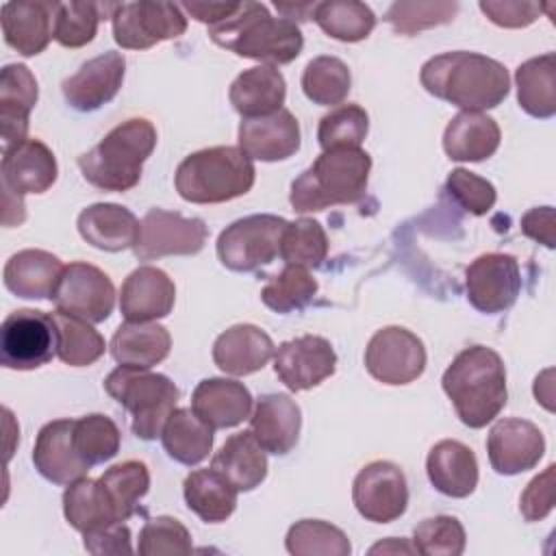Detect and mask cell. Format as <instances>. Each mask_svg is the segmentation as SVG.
I'll list each match as a JSON object with an SVG mask.
<instances>
[{"mask_svg":"<svg viewBox=\"0 0 556 556\" xmlns=\"http://www.w3.org/2000/svg\"><path fill=\"white\" fill-rule=\"evenodd\" d=\"M419 80L434 98L478 113L495 109L510 91V76L500 61L465 50L428 59Z\"/></svg>","mask_w":556,"mask_h":556,"instance_id":"1","label":"cell"},{"mask_svg":"<svg viewBox=\"0 0 556 556\" xmlns=\"http://www.w3.org/2000/svg\"><path fill=\"white\" fill-rule=\"evenodd\" d=\"M441 384L467 428H484L506 406V367L502 356L486 345L458 352Z\"/></svg>","mask_w":556,"mask_h":556,"instance_id":"2","label":"cell"},{"mask_svg":"<svg viewBox=\"0 0 556 556\" xmlns=\"http://www.w3.org/2000/svg\"><path fill=\"white\" fill-rule=\"evenodd\" d=\"M208 37L243 59L285 65L300 56L304 37L300 26L287 17H274L261 2H239L219 24L208 26Z\"/></svg>","mask_w":556,"mask_h":556,"instance_id":"3","label":"cell"},{"mask_svg":"<svg viewBox=\"0 0 556 556\" xmlns=\"http://www.w3.org/2000/svg\"><path fill=\"white\" fill-rule=\"evenodd\" d=\"M371 156L363 148L324 150L293 182L289 202L298 213L358 202L369 182Z\"/></svg>","mask_w":556,"mask_h":556,"instance_id":"4","label":"cell"},{"mask_svg":"<svg viewBox=\"0 0 556 556\" xmlns=\"http://www.w3.org/2000/svg\"><path fill=\"white\" fill-rule=\"evenodd\" d=\"M156 146V128L146 117H130L78 156L83 178L102 191H128Z\"/></svg>","mask_w":556,"mask_h":556,"instance_id":"5","label":"cell"},{"mask_svg":"<svg viewBox=\"0 0 556 556\" xmlns=\"http://www.w3.org/2000/svg\"><path fill=\"white\" fill-rule=\"evenodd\" d=\"M256 178L250 156L235 146L198 150L180 161L174 185L191 204H219L245 195Z\"/></svg>","mask_w":556,"mask_h":556,"instance_id":"6","label":"cell"},{"mask_svg":"<svg viewBox=\"0 0 556 556\" xmlns=\"http://www.w3.org/2000/svg\"><path fill=\"white\" fill-rule=\"evenodd\" d=\"M104 391L130 413V430L141 441L161 437L180 395L167 376L128 365H119L106 376Z\"/></svg>","mask_w":556,"mask_h":556,"instance_id":"7","label":"cell"},{"mask_svg":"<svg viewBox=\"0 0 556 556\" xmlns=\"http://www.w3.org/2000/svg\"><path fill=\"white\" fill-rule=\"evenodd\" d=\"M2 224L20 226L26 219L24 195L48 191L59 174L52 150L39 139H26L2 150Z\"/></svg>","mask_w":556,"mask_h":556,"instance_id":"8","label":"cell"},{"mask_svg":"<svg viewBox=\"0 0 556 556\" xmlns=\"http://www.w3.org/2000/svg\"><path fill=\"white\" fill-rule=\"evenodd\" d=\"M287 219L269 213L248 215L226 226L217 237V256L230 271H254L280 256Z\"/></svg>","mask_w":556,"mask_h":556,"instance_id":"9","label":"cell"},{"mask_svg":"<svg viewBox=\"0 0 556 556\" xmlns=\"http://www.w3.org/2000/svg\"><path fill=\"white\" fill-rule=\"evenodd\" d=\"M56 354V326L52 313L17 308L0 326V361L7 369L28 371Z\"/></svg>","mask_w":556,"mask_h":556,"instance_id":"10","label":"cell"},{"mask_svg":"<svg viewBox=\"0 0 556 556\" xmlns=\"http://www.w3.org/2000/svg\"><path fill=\"white\" fill-rule=\"evenodd\" d=\"M113 39L124 50H148L187 30V15L174 2H122L111 13Z\"/></svg>","mask_w":556,"mask_h":556,"instance_id":"11","label":"cell"},{"mask_svg":"<svg viewBox=\"0 0 556 556\" xmlns=\"http://www.w3.org/2000/svg\"><path fill=\"white\" fill-rule=\"evenodd\" d=\"M52 302L65 315L100 324L113 313L115 287L100 267L76 261L63 267Z\"/></svg>","mask_w":556,"mask_h":556,"instance_id":"12","label":"cell"},{"mask_svg":"<svg viewBox=\"0 0 556 556\" xmlns=\"http://www.w3.org/2000/svg\"><path fill=\"white\" fill-rule=\"evenodd\" d=\"M365 367L382 384H408L426 369V348L417 334L402 326L378 330L365 348Z\"/></svg>","mask_w":556,"mask_h":556,"instance_id":"13","label":"cell"},{"mask_svg":"<svg viewBox=\"0 0 556 556\" xmlns=\"http://www.w3.org/2000/svg\"><path fill=\"white\" fill-rule=\"evenodd\" d=\"M206 235V224L200 217H185L180 213L150 208L141 219L139 239L132 250L139 261L189 256L204 248Z\"/></svg>","mask_w":556,"mask_h":556,"instance_id":"14","label":"cell"},{"mask_svg":"<svg viewBox=\"0 0 556 556\" xmlns=\"http://www.w3.org/2000/svg\"><path fill=\"white\" fill-rule=\"evenodd\" d=\"M352 502L361 517L374 523L400 519L408 506V484L404 471L389 460L365 465L352 484Z\"/></svg>","mask_w":556,"mask_h":556,"instance_id":"15","label":"cell"},{"mask_svg":"<svg viewBox=\"0 0 556 556\" xmlns=\"http://www.w3.org/2000/svg\"><path fill=\"white\" fill-rule=\"evenodd\" d=\"M469 304L486 315L508 311L521 291L519 263L510 254L489 252L471 261L465 269Z\"/></svg>","mask_w":556,"mask_h":556,"instance_id":"16","label":"cell"},{"mask_svg":"<svg viewBox=\"0 0 556 556\" xmlns=\"http://www.w3.org/2000/svg\"><path fill=\"white\" fill-rule=\"evenodd\" d=\"M337 369V354L328 339L304 334L278 345L274 371L291 391H306L330 378Z\"/></svg>","mask_w":556,"mask_h":556,"instance_id":"17","label":"cell"},{"mask_svg":"<svg viewBox=\"0 0 556 556\" xmlns=\"http://www.w3.org/2000/svg\"><path fill=\"white\" fill-rule=\"evenodd\" d=\"M486 454L497 473L517 476L539 465L545 454V437L528 419L504 417L489 430Z\"/></svg>","mask_w":556,"mask_h":556,"instance_id":"18","label":"cell"},{"mask_svg":"<svg viewBox=\"0 0 556 556\" xmlns=\"http://www.w3.org/2000/svg\"><path fill=\"white\" fill-rule=\"evenodd\" d=\"M124 54L113 50L85 61L78 72L65 78L61 85L65 102L80 113L100 109L117 96L124 83Z\"/></svg>","mask_w":556,"mask_h":556,"instance_id":"19","label":"cell"},{"mask_svg":"<svg viewBox=\"0 0 556 556\" xmlns=\"http://www.w3.org/2000/svg\"><path fill=\"white\" fill-rule=\"evenodd\" d=\"M35 469L52 484H72L87 476V465L74 445V419L48 421L35 439L33 447Z\"/></svg>","mask_w":556,"mask_h":556,"instance_id":"20","label":"cell"},{"mask_svg":"<svg viewBox=\"0 0 556 556\" xmlns=\"http://www.w3.org/2000/svg\"><path fill=\"white\" fill-rule=\"evenodd\" d=\"M237 137L245 156L265 163L285 161L300 150V124L287 109L243 119Z\"/></svg>","mask_w":556,"mask_h":556,"instance_id":"21","label":"cell"},{"mask_svg":"<svg viewBox=\"0 0 556 556\" xmlns=\"http://www.w3.org/2000/svg\"><path fill=\"white\" fill-rule=\"evenodd\" d=\"M176 302L172 278L152 265H141L128 274L119 291V311L126 321H156L167 317Z\"/></svg>","mask_w":556,"mask_h":556,"instance_id":"22","label":"cell"},{"mask_svg":"<svg viewBox=\"0 0 556 556\" xmlns=\"http://www.w3.org/2000/svg\"><path fill=\"white\" fill-rule=\"evenodd\" d=\"M302 413L287 393H265L250 415V430L258 445L276 456L289 454L300 437Z\"/></svg>","mask_w":556,"mask_h":556,"instance_id":"23","label":"cell"},{"mask_svg":"<svg viewBox=\"0 0 556 556\" xmlns=\"http://www.w3.org/2000/svg\"><path fill=\"white\" fill-rule=\"evenodd\" d=\"M39 89L33 72L22 63H9L0 74V135L2 150L26 141L28 115L37 104Z\"/></svg>","mask_w":556,"mask_h":556,"instance_id":"24","label":"cell"},{"mask_svg":"<svg viewBox=\"0 0 556 556\" xmlns=\"http://www.w3.org/2000/svg\"><path fill=\"white\" fill-rule=\"evenodd\" d=\"M276 348L271 337L252 324H237L224 330L213 343V363L230 376H250L263 369Z\"/></svg>","mask_w":556,"mask_h":556,"instance_id":"25","label":"cell"},{"mask_svg":"<svg viewBox=\"0 0 556 556\" xmlns=\"http://www.w3.org/2000/svg\"><path fill=\"white\" fill-rule=\"evenodd\" d=\"M191 410L213 430L235 428L252 415V395L243 382L206 378L191 393Z\"/></svg>","mask_w":556,"mask_h":556,"instance_id":"26","label":"cell"},{"mask_svg":"<svg viewBox=\"0 0 556 556\" xmlns=\"http://www.w3.org/2000/svg\"><path fill=\"white\" fill-rule=\"evenodd\" d=\"M76 226L89 245L104 252H122L135 248L141 222L122 204L98 202L80 211Z\"/></svg>","mask_w":556,"mask_h":556,"instance_id":"27","label":"cell"},{"mask_svg":"<svg viewBox=\"0 0 556 556\" xmlns=\"http://www.w3.org/2000/svg\"><path fill=\"white\" fill-rule=\"evenodd\" d=\"M430 484L447 497H467L478 486V460L471 447L443 439L432 445L426 458Z\"/></svg>","mask_w":556,"mask_h":556,"instance_id":"28","label":"cell"},{"mask_svg":"<svg viewBox=\"0 0 556 556\" xmlns=\"http://www.w3.org/2000/svg\"><path fill=\"white\" fill-rule=\"evenodd\" d=\"M56 2H4L2 35L7 46L24 56L43 52L52 39Z\"/></svg>","mask_w":556,"mask_h":556,"instance_id":"29","label":"cell"},{"mask_svg":"<svg viewBox=\"0 0 556 556\" xmlns=\"http://www.w3.org/2000/svg\"><path fill=\"white\" fill-rule=\"evenodd\" d=\"M285 96V76L274 65H256L241 72L228 89L230 104L243 119L280 111Z\"/></svg>","mask_w":556,"mask_h":556,"instance_id":"30","label":"cell"},{"mask_svg":"<svg viewBox=\"0 0 556 556\" xmlns=\"http://www.w3.org/2000/svg\"><path fill=\"white\" fill-rule=\"evenodd\" d=\"M63 267L65 265L61 263V258L52 252L20 250L4 265V287L17 298L52 300Z\"/></svg>","mask_w":556,"mask_h":556,"instance_id":"31","label":"cell"},{"mask_svg":"<svg viewBox=\"0 0 556 556\" xmlns=\"http://www.w3.org/2000/svg\"><path fill=\"white\" fill-rule=\"evenodd\" d=\"M500 126L493 117L478 111H460L443 132V150L452 161H484L500 148Z\"/></svg>","mask_w":556,"mask_h":556,"instance_id":"32","label":"cell"},{"mask_svg":"<svg viewBox=\"0 0 556 556\" xmlns=\"http://www.w3.org/2000/svg\"><path fill=\"white\" fill-rule=\"evenodd\" d=\"M211 467L219 471L239 493L256 489L267 476V452L258 445L252 430L237 432L226 439L213 454Z\"/></svg>","mask_w":556,"mask_h":556,"instance_id":"33","label":"cell"},{"mask_svg":"<svg viewBox=\"0 0 556 556\" xmlns=\"http://www.w3.org/2000/svg\"><path fill=\"white\" fill-rule=\"evenodd\" d=\"M172 337L156 321H126L111 339V354L119 365L150 369L167 358Z\"/></svg>","mask_w":556,"mask_h":556,"instance_id":"34","label":"cell"},{"mask_svg":"<svg viewBox=\"0 0 556 556\" xmlns=\"http://www.w3.org/2000/svg\"><path fill=\"white\" fill-rule=\"evenodd\" d=\"M237 493L239 491L213 467L191 471L182 484L187 508L206 523L226 521L237 508Z\"/></svg>","mask_w":556,"mask_h":556,"instance_id":"35","label":"cell"},{"mask_svg":"<svg viewBox=\"0 0 556 556\" xmlns=\"http://www.w3.org/2000/svg\"><path fill=\"white\" fill-rule=\"evenodd\" d=\"M519 106L539 119L556 115V54L528 59L515 72Z\"/></svg>","mask_w":556,"mask_h":556,"instance_id":"36","label":"cell"},{"mask_svg":"<svg viewBox=\"0 0 556 556\" xmlns=\"http://www.w3.org/2000/svg\"><path fill=\"white\" fill-rule=\"evenodd\" d=\"M63 515L80 534L119 523L100 480H91L87 476L67 484L63 493Z\"/></svg>","mask_w":556,"mask_h":556,"instance_id":"37","label":"cell"},{"mask_svg":"<svg viewBox=\"0 0 556 556\" xmlns=\"http://www.w3.org/2000/svg\"><path fill=\"white\" fill-rule=\"evenodd\" d=\"M169 458L180 465H198L213 450V428L206 426L191 408H174L161 432Z\"/></svg>","mask_w":556,"mask_h":556,"instance_id":"38","label":"cell"},{"mask_svg":"<svg viewBox=\"0 0 556 556\" xmlns=\"http://www.w3.org/2000/svg\"><path fill=\"white\" fill-rule=\"evenodd\" d=\"M311 20L332 39L354 43L369 37L376 26L374 11L356 0L315 2Z\"/></svg>","mask_w":556,"mask_h":556,"instance_id":"39","label":"cell"},{"mask_svg":"<svg viewBox=\"0 0 556 556\" xmlns=\"http://www.w3.org/2000/svg\"><path fill=\"white\" fill-rule=\"evenodd\" d=\"M52 319L56 326V356L65 365L87 367L104 354V337L89 321L61 311H54Z\"/></svg>","mask_w":556,"mask_h":556,"instance_id":"40","label":"cell"},{"mask_svg":"<svg viewBox=\"0 0 556 556\" xmlns=\"http://www.w3.org/2000/svg\"><path fill=\"white\" fill-rule=\"evenodd\" d=\"M119 521L130 519L139 510V500L150 489V471L141 460H124L109 467L100 478Z\"/></svg>","mask_w":556,"mask_h":556,"instance_id":"41","label":"cell"},{"mask_svg":"<svg viewBox=\"0 0 556 556\" xmlns=\"http://www.w3.org/2000/svg\"><path fill=\"white\" fill-rule=\"evenodd\" d=\"M352 87L350 67L337 56H315L302 72L304 96L321 106L341 104Z\"/></svg>","mask_w":556,"mask_h":556,"instance_id":"42","label":"cell"},{"mask_svg":"<svg viewBox=\"0 0 556 556\" xmlns=\"http://www.w3.org/2000/svg\"><path fill=\"white\" fill-rule=\"evenodd\" d=\"M285 547L293 556H348L352 545L343 530L321 519H302L287 532Z\"/></svg>","mask_w":556,"mask_h":556,"instance_id":"43","label":"cell"},{"mask_svg":"<svg viewBox=\"0 0 556 556\" xmlns=\"http://www.w3.org/2000/svg\"><path fill=\"white\" fill-rule=\"evenodd\" d=\"M317 293V280L306 267L285 265V269L267 280L261 300L274 313H293L304 308Z\"/></svg>","mask_w":556,"mask_h":556,"instance_id":"44","label":"cell"},{"mask_svg":"<svg viewBox=\"0 0 556 556\" xmlns=\"http://www.w3.org/2000/svg\"><path fill=\"white\" fill-rule=\"evenodd\" d=\"M122 434L115 421L102 413L74 419V445L87 465H102L119 452Z\"/></svg>","mask_w":556,"mask_h":556,"instance_id":"45","label":"cell"},{"mask_svg":"<svg viewBox=\"0 0 556 556\" xmlns=\"http://www.w3.org/2000/svg\"><path fill=\"white\" fill-rule=\"evenodd\" d=\"M328 254V237L319 222L311 217H300L289 222L282 241H280V258L287 265L300 267H319Z\"/></svg>","mask_w":556,"mask_h":556,"instance_id":"46","label":"cell"},{"mask_svg":"<svg viewBox=\"0 0 556 556\" xmlns=\"http://www.w3.org/2000/svg\"><path fill=\"white\" fill-rule=\"evenodd\" d=\"M102 9L98 2H56L52 39L65 48L87 46L98 33Z\"/></svg>","mask_w":556,"mask_h":556,"instance_id":"47","label":"cell"},{"mask_svg":"<svg viewBox=\"0 0 556 556\" xmlns=\"http://www.w3.org/2000/svg\"><path fill=\"white\" fill-rule=\"evenodd\" d=\"M369 130V117L358 104H339L319 119L317 139L321 150L361 148Z\"/></svg>","mask_w":556,"mask_h":556,"instance_id":"48","label":"cell"},{"mask_svg":"<svg viewBox=\"0 0 556 556\" xmlns=\"http://www.w3.org/2000/svg\"><path fill=\"white\" fill-rule=\"evenodd\" d=\"M465 543V528L452 515L428 517L413 532V545L424 556H460Z\"/></svg>","mask_w":556,"mask_h":556,"instance_id":"49","label":"cell"},{"mask_svg":"<svg viewBox=\"0 0 556 556\" xmlns=\"http://www.w3.org/2000/svg\"><path fill=\"white\" fill-rule=\"evenodd\" d=\"M458 13V2H445V0H432V2H393L384 20L393 26L400 35H415L419 30L441 26L454 20Z\"/></svg>","mask_w":556,"mask_h":556,"instance_id":"50","label":"cell"},{"mask_svg":"<svg viewBox=\"0 0 556 556\" xmlns=\"http://www.w3.org/2000/svg\"><path fill=\"white\" fill-rule=\"evenodd\" d=\"M137 552L141 556H163V554H189L191 552V534L189 530L174 517L161 515L152 517L139 530Z\"/></svg>","mask_w":556,"mask_h":556,"instance_id":"51","label":"cell"},{"mask_svg":"<svg viewBox=\"0 0 556 556\" xmlns=\"http://www.w3.org/2000/svg\"><path fill=\"white\" fill-rule=\"evenodd\" d=\"M445 193L463 211H467L471 215L489 213L495 204V198H497L495 187L486 178H482V176H478V174H473L465 167L452 169V174L445 180Z\"/></svg>","mask_w":556,"mask_h":556,"instance_id":"52","label":"cell"},{"mask_svg":"<svg viewBox=\"0 0 556 556\" xmlns=\"http://www.w3.org/2000/svg\"><path fill=\"white\" fill-rule=\"evenodd\" d=\"M480 11L502 28H526L539 20L543 4L521 0H480Z\"/></svg>","mask_w":556,"mask_h":556,"instance_id":"53","label":"cell"},{"mask_svg":"<svg viewBox=\"0 0 556 556\" xmlns=\"http://www.w3.org/2000/svg\"><path fill=\"white\" fill-rule=\"evenodd\" d=\"M554 508V465L532 478L519 497V510L526 521L545 519Z\"/></svg>","mask_w":556,"mask_h":556,"instance_id":"54","label":"cell"},{"mask_svg":"<svg viewBox=\"0 0 556 556\" xmlns=\"http://www.w3.org/2000/svg\"><path fill=\"white\" fill-rule=\"evenodd\" d=\"M83 543H85V549L89 554H130L132 552V545H130V530L124 521L119 523H113V526H106L102 530H96V532H87L83 534Z\"/></svg>","mask_w":556,"mask_h":556,"instance_id":"55","label":"cell"},{"mask_svg":"<svg viewBox=\"0 0 556 556\" xmlns=\"http://www.w3.org/2000/svg\"><path fill=\"white\" fill-rule=\"evenodd\" d=\"M521 232L545 248H554V208L534 206L521 217Z\"/></svg>","mask_w":556,"mask_h":556,"instance_id":"56","label":"cell"},{"mask_svg":"<svg viewBox=\"0 0 556 556\" xmlns=\"http://www.w3.org/2000/svg\"><path fill=\"white\" fill-rule=\"evenodd\" d=\"M237 4L239 2H182L180 9L189 13L193 20L215 26L224 22L237 9Z\"/></svg>","mask_w":556,"mask_h":556,"instance_id":"57","label":"cell"},{"mask_svg":"<svg viewBox=\"0 0 556 556\" xmlns=\"http://www.w3.org/2000/svg\"><path fill=\"white\" fill-rule=\"evenodd\" d=\"M417 554L415 545H410L406 539H387V541H380L376 543L369 554Z\"/></svg>","mask_w":556,"mask_h":556,"instance_id":"58","label":"cell"}]
</instances>
